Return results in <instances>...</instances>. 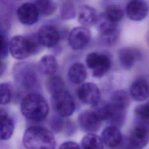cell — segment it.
<instances>
[{"label":"cell","instance_id":"1","mask_svg":"<svg viewBox=\"0 0 149 149\" xmlns=\"http://www.w3.org/2000/svg\"><path fill=\"white\" fill-rule=\"evenodd\" d=\"M20 111L27 119L40 122L45 119L49 113V106L45 98L40 94L30 93L22 100Z\"/></svg>","mask_w":149,"mask_h":149},{"label":"cell","instance_id":"2","mask_svg":"<svg viewBox=\"0 0 149 149\" xmlns=\"http://www.w3.org/2000/svg\"><path fill=\"white\" fill-rule=\"evenodd\" d=\"M23 143L26 149H55V147L53 133L40 126L28 127L24 133Z\"/></svg>","mask_w":149,"mask_h":149},{"label":"cell","instance_id":"3","mask_svg":"<svg viewBox=\"0 0 149 149\" xmlns=\"http://www.w3.org/2000/svg\"><path fill=\"white\" fill-rule=\"evenodd\" d=\"M9 49L12 56L18 60H23L31 55L38 52L42 45L37 34L26 36H15L9 42Z\"/></svg>","mask_w":149,"mask_h":149},{"label":"cell","instance_id":"4","mask_svg":"<svg viewBox=\"0 0 149 149\" xmlns=\"http://www.w3.org/2000/svg\"><path fill=\"white\" fill-rule=\"evenodd\" d=\"M13 77L16 84L25 90H30L34 87L37 76L33 66L27 63H19L13 69Z\"/></svg>","mask_w":149,"mask_h":149},{"label":"cell","instance_id":"5","mask_svg":"<svg viewBox=\"0 0 149 149\" xmlns=\"http://www.w3.org/2000/svg\"><path fill=\"white\" fill-rule=\"evenodd\" d=\"M136 118V124L130 133L128 141L133 148L141 149L149 143V120Z\"/></svg>","mask_w":149,"mask_h":149},{"label":"cell","instance_id":"6","mask_svg":"<svg viewBox=\"0 0 149 149\" xmlns=\"http://www.w3.org/2000/svg\"><path fill=\"white\" fill-rule=\"evenodd\" d=\"M87 67L92 70L93 76L95 77H101L111 69V60L107 54L97 52L88 54L86 58Z\"/></svg>","mask_w":149,"mask_h":149},{"label":"cell","instance_id":"7","mask_svg":"<svg viewBox=\"0 0 149 149\" xmlns=\"http://www.w3.org/2000/svg\"><path fill=\"white\" fill-rule=\"evenodd\" d=\"M51 101L54 111L59 116H70L75 110V103L72 96L65 90L52 95Z\"/></svg>","mask_w":149,"mask_h":149},{"label":"cell","instance_id":"8","mask_svg":"<svg viewBox=\"0 0 149 149\" xmlns=\"http://www.w3.org/2000/svg\"><path fill=\"white\" fill-rule=\"evenodd\" d=\"M77 96L82 103L95 107L100 103L101 93L95 84L88 82L79 86L77 90Z\"/></svg>","mask_w":149,"mask_h":149},{"label":"cell","instance_id":"9","mask_svg":"<svg viewBox=\"0 0 149 149\" xmlns=\"http://www.w3.org/2000/svg\"><path fill=\"white\" fill-rule=\"evenodd\" d=\"M100 19L99 24L100 41L104 45L111 47L114 45L118 41L120 31L117 24L111 23L103 17Z\"/></svg>","mask_w":149,"mask_h":149},{"label":"cell","instance_id":"10","mask_svg":"<svg viewBox=\"0 0 149 149\" xmlns=\"http://www.w3.org/2000/svg\"><path fill=\"white\" fill-rule=\"evenodd\" d=\"M91 37V31L87 27L84 26L76 27L69 33V44L74 50L81 49L88 44Z\"/></svg>","mask_w":149,"mask_h":149},{"label":"cell","instance_id":"11","mask_svg":"<svg viewBox=\"0 0 149 149\" xmlns=\"http://www.w3.org/2000/svg\"><path fill=\"white\" fill-rule=\"evenodd\" d=\"M39 12L34 3L25 2L17 9V16L20 23L24 25H33L38 20Z\"/></svg>","mask_w":149,"mask_h":149},{"label":"cell","instance_id":"12","mask_svg":"<svg viewBox=\"0 0 149 149\" xmlns=\"http://www.w3.org/2000/svg\"><path fill=\"white\" fill-rule=\"evenodd\" d=\"M37 36L42 46L52 48L55 47L59 40V33L54 26L45 24L41 26L38 31Z\"/></svg>","mask_w":149,"mask_h":149},{"label":"cell","instance_id":"13","mask_svg":"<svg viewBox=\"0 0 149 149\" xmlns=\"http://www.w3.org/2000/svg\"><path fill=\"white\" fill-rule=\"evenodd\" d=\"M101 122L94 111H83L78 117V123L80 128L89 133L98 131L101 126Z\"/></svg>","mask_w":149,"mask_h":149},{"label":"cell","instance_id":"14","mask_svg":"<svg viewBox=\"0 0 149 149\" xmlns=\"http://www.w3.org/2000/svg\"><path fill=\"white\" fill-rule=\"evenodd\" d=\"M148 12V4L144 1H131L127 3L126 7V15L133 21L142 20L147 16Z\"/></svg>","mask_w":149,"mask_h":149},{"label":"cell","instance_id":"15","mask_svg":"<svg viewBox=\"0 0 149 149\" xmlns=\"http://www.w3.org/2000/svg\"><path fill=\"white\" fill-rule=\"evenodd\" d=\"M141 52L133 47H124L118 51V58L120 66L125 70L130 69L135 63L140 59Z\"/></svg>","mask_w":149,"mask_h":149},{"label":"cell","instance_id":"16","mask_svg":"<svg viewBox=\"0 0 149 149\" xmlns=\"http://www.w3.org/2000/svg\"><path fill=\"white\" fill-rule=\"evenodd\" d=\"M131 97L136 101H143L149 97V84L147 80L140 77L136 79L130 87Z\"/></svg>","mask_w":149,"mask_h":149},{"label":"cell","instance_id":"17","mask_svg":"<svg viewBox=\"0 0 149 149\" xmlns=\"http://www.w3.org/2000/svg\"><path fill=\"white\" fill-rule=\"evenodd\" d=\"M100 17L97 10L89 5L82 6L79 11L78 21L84 27H87L97 24Z\"/></svg>","mask_w":149,"mask_h":149},{"label":"cell","instance_id":"18","mask_svg":"<svg viewBox=\"0 0 149 149\" xmlns=\"http://www.w3.org/2000/svg\"><path fill=\"white\" fill-rule=\"evenodd\" d=\"M101 138L104 144L109 147L118 146L122 142V136L118 127L111 125L102 132Z\"/></svg>","mask_w":149,"mask_h":149},{"label":"cell","instance_id":"19","mask_svg":"<svg viewBox=\"0 0 149 149\" xmlns=\"http://www.w3.org/2000/svg\"><path fill=\"white\" fill-rule=\"evenodd\" d=\"M38 65L40 72L48 76L54 74L58 67L56 58L52 55H47L42 56L40 60Z\"/></svg>","mask_w":149,"mask_h":149},{"label":"cell","instance_id":"20","mask_svg":"<svg viewBox=\"0 0 149 149\" xmlns=\"http://www.w3.org/2000/svg\"><path fill=\"white\" fill-rule=\"evenodd\" d=\"M86 76L87 71L86 67L81 63H74L69 69L68 77L73 84H81L85 80Z\"/></svg>","mask_w":149,"mask_h":149},{"label":"cell","instance_id":"21","mask_svg":"<svg viewBox=\"0 0 149 149\" xmlns=\"http://www.w3.org/2000/svg\"><path fill=\"white\" fill-rule=\"evenodd\" d=\"M14 130L13 120L7 112L1 109V139L6 140L10 138Z\"/></svg>","mask_w":149,"mask_h":149},{"label":"cell","instance_id":"22","mask_svg":"<svg viewBox=\"0 0 149 149\" xmlns=\"http://www.w3.org/2000/svg\"><path fill=\"white\" fill-rule=\"evenodd\" d=\"M130 102V97L127 93L123 90L114 91L111 97L109 104L113 107L126 110Z\"/></svg>","mask_w":149,"mask_h":149},{"label":"cell","instance_id":"23","mask_svg":"<svg viewBox=\"0 0 149 149\" xmlns=\"http://www.w3.org/2000/svg\"><path fill=\"white\" fill-rule=\"evenodd\" d=\"M124 10L119 5H111L105 9L102 17L107 20L117 24L123 17Z\"/></svg>","mask_w":149,"mask_h":149},{"label":"cell","instance_id":"24","mask_svg":"<svg viewBox=\"0 0 149 149\" xmlns=\"http://www.w3.org/2000/svg\"><path fill=\"white\" fill-rule=\"evenodd\" d=\"M47 91L51 95L64 90L65 84L62 77L58 74H53L48 76L45 82Z\"/></svg>","mask_w":149,"mask_h":149},{"label":"cell","instance_id":"25","mask_svg":"<svg viewBox=\"0 0 149 149\" xmlns=\"http://www.w3.org/2000/svg\"><path fill=\"white\" fill-rule=\"evenodd\" d=\"M103 144L101 138L94 133H88L81 140L83 149H103Z\"/></svg>","mask_w":149,"mask_h":149},{"label":"cell","instance_id":"26","mask_svg":"<svg viewBox=\"0 0 149 149\" xmlns=\"http://www.w3.org/2000/svg\"><path fill=\"white\" fill-rule=\"evenodd\" d=\"M36 5L39 14L42 16H48L52 15L56 9V4L52 1L38 0L36 1Z\"/></svg>","mask_w":149,"mask_h":149},{"label":"cell","instance_id":"27","mask_svg":"<svg viewBox=\"0 0 149 149\" xmlns=\"http://www.w3.org/2000/svg\"><path fill=\"white\" fill-rule=\"evenodd\" d=\"M12 89L10 86L6 83H1L0 85L1 104L6 105L8 104L12 98Z\"/></svg>","mask_w":149,"mask_h":149},{"label":"cell","instance_id":"28","mask_svg":"<svg viewBox=\"0 0 149 149\" xmlns=\"http://www.w3.org/2000/svg\"><path fill=\"white\" fill-rule=\"evenodd\" d=\"M134 113L137 118L149 120V100L146 104L137 106L134 109Z\"/></svg>","mask_w":149,"mask_h":149},{"label":"cell","instance_id":"29","mask_svg":"<svg viewBox=\"0 0 149 149\" xmlns=\"http://www.w3.org/2000/svg\"><path fill=\"white\" fill-rule=\"evenodd\" d=\"M1 59L5 58L8 55L9 46L7 45L5 37L2 33L1 34Z\"/></svg>","mask_w":149,"mask_h":149},{"label":"cell","instance_id":"30","mask_svg":"<svg viewBox=\"0 0 149 149\" xmlns=\"http://www.w3.org/2000/svg\"><path fill=\"white\" fill-rule=\"evenodd\" d=\"M59 149H80V148L76 143L68 141L62 143Z\"/></svg>","mask_w":149,"mask_h":149},{"label":"cell","instance_id":"31","mask_svg":"<svg viewBox=\"0 0 149 149\" xmlns=\"http://www.w3.org/2000/svg\"><path fill=\"white\" fill-rule=\"evenodd\" d=\"M147 42L149 44V33H148V34L147 35Z\"/></svg>","mask_w":149,"mask_h":149}]
</instances>
